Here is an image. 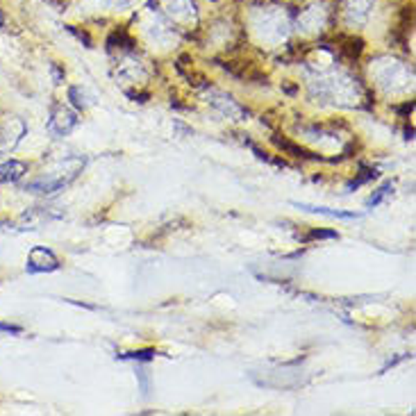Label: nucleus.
<instances>
[{
    "instance_id": "obj_10",
    "label": "nucleus",
    "mask_w": 416,
    "mask_h": 416,
    "mask_svg": "<svg viewBox=\"0 0 416 416\" xmlns=\"http://www.w3.org/2000/svg\"><path fill=\"white\" fill-rule=\"evenodd\" d=\"M68 100H71V105H73L78 111H85L91 105V100L87 98V94L80 87H68Z\"/></svg>"
},
{
    "instance_id": "obj_5",
    "label": "nucleus",
    "mask_w": 416,
    "mask_h": 416,
    "mask_svg": "<svg viewBox=\"0 0 416 416\" xmlns=\"http://www.w3.org/2000/svg\"><path fill=\"white\" fill-rule=\"evenodd\" d=\"M27 173V164L21 159H7L0 164V187L3 185H12V182H18Z\"/></svg>"
},
{
    "instance_id": "obj_13",
    "label": "nucleus",
    "mask_w": 416,
    "mask_h": 416,
    "mask_svg": "<svg viewBox=\"0 0 416 416\" xmlns=\"http://www.w3.org/2000/svg\"><path fill=\"white\" fill-rule=\"evenodd\" d=\"M248 146H250V150H252V153H255L257 155V159H262V161H269V164H273V166H280V169H285L287 164H285V161H282V159H273L269 153H264V150L262 148H257L255 144H250V141H248Z\"/></svg>"
},
{
    "instance_id": "obj_18",
    "label": "nucleus",
    "mask_w": 416,
    "mask_h": 416,
    "mask_svg": "<svg viewBox=\"0 0 416 416\" xmlns=\"http://www.w3.org/2000/svg\"><path fill=\"white\" fill-rule=\"evenodd\" d=\"M3 27H5V12L0 9V30H3Z\"/></svg>"
},
{
    "instance_id": "obj_4",
    "label": "nucleus",
    "mask_w": 416,
    "mask_h": 416,
    "mask_svg": "<svg viewBox=\"0 0 416 416\" xmlns=\"http://www.w3.org/2000/svg\"><path fill=\"white\" fill-rule=\"evenodd\" d=\"M209 103L214 105L216 109H221L223 114L230 116V118H241V116L248 114V111L243 109L239 103H235V100H232V96L223 94V91H212V94H209Z\"/></svg>"
},
{
    "instance_id": "obj_11",
    "label": "nucleus",
    "mask_w": 416,
    "mask_h": 416,
    "mask_svg": "<svg viewBox=\"0 0 416 416\" xmlns=\"http://www.w3.org/2000/svg\"><path fill=\"white\" fill-rule=\"evenodd\" d=\"M321 239H339V232H337V230H326V228H312L305 237H300L302 243L321 241Z\"/></svg>"
},
{
    "instance_id": "obj_14",
    "label": "nucleus",
    "mask_w": 416,
    "mask_h": 416,
    "mask_svg": "<svg viewBox=\"0 0 416 416\" xmlns=\"http://www.w3.org/2000/svg\"><path fill=\"white\" fill-rule=\"evenodd\" d=\"M66 30H68L71 35H75V37L80 39V42H85V46H87V48H91V37L85 32V30H82V32H80V30H75L73 25H66Z\"/></svg>"
},
{
    "instance_id": "obj_3",
    "label": "nucleus",
    "mask_w": 416,
    "mask_h": 416,
    "mask_svg": "<svg viewBox=\"0 0 416 416\" xmlns=\"http://www.w3.org/2000/svg\"><path fill=\"white\" fill-rule=\"evenodd\" d=\"M80 171H82V169H73V171H68V173L57 176V178L32 180L30 185H25V191H32V194H39V196H53V194H57V191H62L64 187H68L71 182L78 178Z\"/></svg>"
},
{
    "instance_id": "obj_12",
    "label": "nucleus",
    "mask_w": 416,
    "mask_h": 416,
    "mask_svg": "<svg viewBox=\"0 0 416 416\" xmlns=\"http://www.w3.org/2000/svg\"><path fill=\"white\" fill-rule=\"evenodd\" d=\"M157 353L155 348H144V350H132V353H121L118 355V360H135V362H150V360H155Z\"/></svg>"
},
{
    "instance_id": "obj_9",
    "label": "nucleus",
    "mask_w": 416,
    "mask_h": 416,
    "mask_svg": "<svg viewBox=\"0 0 416 416\" xmlns=\"http://www.w3.org/2000/svg\"><path fill=\"white\" fill-rule=\"evenodd\" d=\"M391 194H393V182H384V185H382L380 189H375V194L367 200V207H369V209H373V207L382 205V202L387 200Z\"/></svg>"
},
{
    "instance_id": "obj_1",
    "label": "nucleus",
    "mask_w": 416,
    "mask_h": 416,
    "mask_svg": "<svg viewBox=\"0 0 416 416\" xmlns=\"http://www.w3.org/2000/svg\"><path fill=\"white\" fill-rule=\"evenodd\" d=\"M80 123L78 114L71 107H66L64 103H53L50 107V121H48V130L55 132L57 137H66L71 135Z\"/></svg>"
},
{
    "instance_id": "obj_8",
    "label": "nucleus",
    "mask_w": 416,
    "mask_h": 416,
    "mask_svg": "<svg viewBox=\"0 0 416 416\" xmlns=\"http://www.w3.org/2000/svg\"><path fill=\"white\" fill-rule=\"evenodd\" d=\"M378 178H380V171L375 169V166L360 164V173H357V178L348 182L346 191H355V189H360L362 185H367V182H373V180H378Z\"/></svg>"
},
{
    "instance_id": "obj_7",
    "label": "nucleus",
    "mask_w": 416,
    "mask_h": 416,
    "mask_svg": "<svg viewBox=\"0 0 416 416\" xmlns=\"http://www.w3.org/2000/svg\"><path fill=\"white\" fill-rule=\"evenodd\" d=\"M293 207L298 209H305L310 214H321V216H330V219H360L357 212H341V209H330V207H321V205H307V202H293Z\"/></svg>"
},
{
    "instance_id": "obj_2",
    "label": "nucleus",
    "mask_w": 416,
    "mask_h": 416,
    "mask_svg": "<svg viewBox=\"0 0 416 416\" xmlns=\"http://www.w3.org/2000/svg\"><path fill=\"white\" fill-rule=\"evenodd\" d=\"M59 267H62V262H59L55 252L46 246H35L27 252L25 271L30 273V276H37V273H53Z\"/></svg>"
},
{
    "instance_id": "obj_17",
    "label": "nucleus",
    "mask_w": 416,
    "mask_h": 416,
    "mask_svg": "<svg viewBox=\"0 0 416 416\" xmlns=\"http://www.w3.org/2000/svg\"><path fill=\"white\" fill-rule=\"evenodd\" d=\"M396 111H398V114H412V109H414V103H405V105H400V107H393Z\"/></svg>"
},
{
    "instance_id": "obj_6",
    "label": "nucleus",
    "mask_w": 416,
    "mask_h": 416,
    "mask_svg": "<svg viewBox=\"0 0 416 416\" xmlns=\"http://www.w3.org/2000/svg\"><path fill=\"white\" fill-rule=\"evenodd\" d=\"M271 141L276 144L280 150H285V153H289V155H293V157H298V159H307V161H326L321 155H314V153H310V150H305L302 146H298V144H293V141H289V139H285V137H271Z\"/></svg>"
},
{
    "instance_id": "obj_16",
    "label": "nucleus",
    "mask_w": 416,
    "mask_h": 416,
    "mask_svg": "<svg viewBox=\"0 0 416 416\" xmlns=\"http://www.w3.org/2000/svg\"><path fill=\"white\" fill-rule=\"evenodd\" d=\"M50 68H53V78H55V85H62V82H64V78H66V73H64V71H62V66H59V64H53V66H50Z\"/></svg>"
},
{
    "instance_id": "obj_15",
    "label": "nucleus",
    "mask_w": 416,
    "mask_h": 416,
    "mask_svg": "<svg viewBox=\"0 0 416 416\" xmlns=\"http://www.w3.org/2000/svg\"><path fill=\"white\" fill-rule=\"evenodd\" d=\"M0 332L3 334H23V328L14 326V323H0Z\"/></svg>"
}]
</instances>
